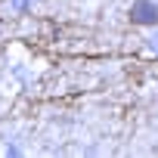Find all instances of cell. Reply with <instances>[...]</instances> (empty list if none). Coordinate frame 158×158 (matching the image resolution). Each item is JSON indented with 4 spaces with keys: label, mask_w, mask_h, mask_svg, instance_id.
Here are the masks:
<instances>
[{
    "label": "cell",
    "mask_w": 158,
    "mask_h": 158,
    "mask_svg": "<svg viewBox=\"0 0 158 158\" xmlns=\"http://www.w3.org/2000/svg\"><path fill=\"white\" fill-rule=\"evenodd\" d=\"M130 22H136V25H155L158 22V6L152 3V0H136V3L130 6Z\"/></svg>",
    "instance_id": "1"
}]
</instances>
